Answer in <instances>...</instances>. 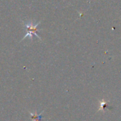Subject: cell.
Wrapping results in <instances>:
<instances>
[{"label":"cell","instance_id":"obj_3","mask_svg":"<svg viewBox=\"0 0 121 121\" xmlns=\"http://www.w3.org/2000/svg\"><path fill=\"white\" fill-rule=\"evenodd\" d=\"M44 112V111H42L40 114H39V115L37 114V112H36V111H35L34 113L30 112V115H31V118H32V121H41V118H42L41 115H42V113H43Z\"/></svg>","mask_w":121,"mask_h":121},{"label":"cell","instance_id":"obj_1","mask_svg":"<svg viewBox=\"0 0 121 121\" xmlns=\"http://www.w3.org/2000/svg\"><path fill=\"white\" fill-rule=\"evenodd\" d=\"M39 23H37L36 25H33L32 23H29V24H25L26 29L28 30V32L26 33V35H25L24 38L27 36H30L31 37L32 35H35L36 36H37L39 38H40V37L36 34V30H37V26H39Z\"/></svg>","mask_w":121,"mask_h":121},{"label":"cell","instance_id":"obj_2","mask_svg":"<svg viewBox=\"0 0 121 121\" xmlns=\"http://www.w3.org/2000/svg\"><path fill=\"white\" fill-rule=\"evenodd\" d=\"M109 101H106L104 99H102L101 101H100V108H98V111L97 112H103L105 113L106 112V108L108 107V103Z\"/></svg>","mask_w":121,"mask_h":121}]
</instances>
